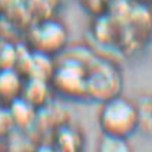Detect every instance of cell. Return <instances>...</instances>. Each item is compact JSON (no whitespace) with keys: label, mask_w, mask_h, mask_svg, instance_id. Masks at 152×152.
I'll return each mask as SVG.
<instances>
[{"label":"cell","mask_w":152,"mask_h":152,"mask_svg":"<svg viewBox=\"0 0 152 152\" xmlns=\"http://www.w3.org/2000/svg\"><path fill=\"white\" fill-rule=\"evenodd\" d=\"M98 122L103 135L128 139L141 126L139 109L134 102L118 95L103 102Z\"/></svg>","instance_id":"cell-1"},{"label":"cell","mask_w":152,"mask_h":152,"mask_svg":"<svg viewBox=\"0 0 152 152\" xmlns=\"http://www.w3.org/2000/svg\"><path fill=\"white\" fill-rule=\"evenodd\" d=\"M86 73L88 69L82 60L70 58L55 66L50 76L52 89L68 99H85L86 93Z\"/></svg>","instance_id":"cell-2"},{"label":"cell","mask_w":152,"mask_h":152,"mask_svg":"<svg viewBox=\"0 0 152 152\" xmlns=\"http://www.w3.org/2000/svg\"><path fill=\"white\" fill-rule=\"evenodd\" d=\"M86 93L88 98L96 101H108L118 96L122 89V77L116 69L108 62L93 60L89 66L86 65Z\"/></svg>","instance_id":"cell-3"},{"label":"cell","mask_w":152,"mask_h":152,"mask_svg":"<svg viewBox=\"0 0 152 152\" xmlns=\"http://www.w3.org/2000/svg\"><path fill=\"white\" fill-rule=\"evenodd\" d=\"M27 37L32 50L55 56L66 48L69 34L60 22L46 17L32 26Z\"/></svg>","instance_id":"cell-4"},{"label":"cell","mask_w":152,"mask_h":152,"mask_svg":"<svg viewBox=\"0 0 152 152\" xmlns=\"http://www.w3.org/2000/svg\"><path fill=\"white\" fill-rule=\"evenodd\" d=\"M50 92L52 86L49 80H43V79H36V77H27L20 96L27 101L30 105H33L36 109H40L43 106H46L50 101Z\"/></svg>","instance_id":"cell-5"},{"label":"cell","mask_w":152,"mask_h":152,"mask_svg":"<svg viewBox=\"0 0 152 152\" xmlns=\"http://www.w3.org/2000/svg\"><path fill=\"white\" fill-rule=\"evenodd\" d=\"M9 112L13 119L15 128L17 129H27L33 126L34 122L37 121V112L33 105H30L27 101H25L22 96H19L12 102H9Z\"/></svg>","instance_id":"cell-6"},{"label":"cell","mask_w":152,"mask_h":152,"mask_svg":"<svg viewBox=\"0 0 152 152\" xmlns=\"http://www.w3.org/2000/svg\"><path fill=\"white\" fill-rule=\"evenodd\" d=\"M55 149L58 152H82L83 136L79 129L70 125H60L55 132Z\"/></svg>","instance_id":"cell-7"},{"label":"cell","mask_w":152,"mask_h":152,"mask_svg":"<svg viewBox=\"0 0 152 152\" xmlns=\"http://www.w3.org/2000/svg\"><path fill=\"white\" fill-rule=\"evenodd\" d=\"M22 73L15 68L0 70V99L4 102H12L20 96L23 88Z\"/></svg>","instance_id":"cell-8"},{"label":"cell","mask_w":152,"mask_h":152,"mask_svg":"<svg viewBox=\"0 0 152 152\" xmlns=\"http://www.w3.org/2000/svg\"><path fill=\"white\" fill-rule=\"evenodd\" d=\"M96 152H134L131 145L128 144L125 138L103 135L99 139V144L96 146Z\"/></svg>","instance_id":"cell-9"},{"label":"cell","mask_w":152,"mask_h":152,"mask_svg":"<svg viewBox=\"0 0 152 152\" xmlns=\"http://www.w3.org/2000/svg\"><path fill=\"white\" fill-rule=\"evenodd\" d=\"M17 58V46L0 39V70L15 68Z\"/></svg>","instance_id":"cell-10"},{"label":"cell","mask_w":152,"mask_h":152,"mask_svg":"<svg viewBox=\"0 0 152 152\" xmlns=\"http://www.w3.org/2000/svg\"><path fill=\"white\" fill-rule=\"evenodd\" d=\"M15 129L16 128H15V124H13V119L10 116L9 108L0 106V139L10 136Z\"/></svg>","instance_id":"cell-11"},{"label":"cell","mask_w":152,"mask_h":152,"mask_svg":"<svg viewBox=\"0 0 152 152\" xmlns=\"http://www.w3.org/2000/svg\"><path fill=\"white\" fill-rule=\"evenodd\" d=\"M49 4H50L52 7H56V6H59L60 3H63V0H46Z\"/></svg>","instance_id":"cell-12"},{"label":"cell","mask_w":152,"mask_h":152,"mask_svg":"<svg viewBox=\"0 0 152 152\" xmlns=\"http://www.w3.org/2000/svg\"><path fill=\"white\" fill-rule=\"evenodd\" d=\"M0 152H1V151H0Z\"/></svg>","instance_id":"cell-13"}]
</instances>
